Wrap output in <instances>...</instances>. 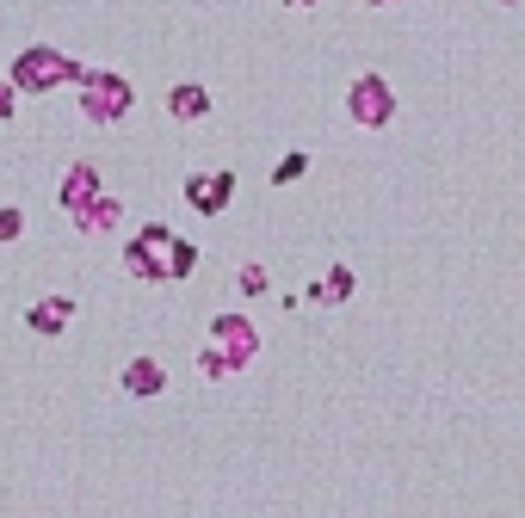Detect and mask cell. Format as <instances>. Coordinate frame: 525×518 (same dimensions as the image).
<instances>
[{"mask_svg": "<svg viewBox=\"0 0 525 518\" xmlns=\"http://www.w3.org/2000/svg\"><path fill=\"white\" fill-rule=\"evenodd\" d=\"M75 315H81V303L68 290H50V296H38V303L25 309V333L31 340H62L68 327H75Z\"/></svg>", "mask_w": 525, "mask_h": 518, "instance_id": "obj_8", "label": "cell"}, {"mask_svg": "<svg viewBox=\"0 0 525 518\" xmlns=\"http://www.w3.org/2000/svg\"><path fill=\"white\" fill-rule=\"evenodd\" d=\"M99 198H105V173H99V161H68V173L56 179V210H62L68 222H81Z\"/></svg>", "mask_w": 525, "mask_h": 518, "instance_id": "obj_7", "label": "cell"}, {"mask_svg": "<svg viewBox=\"0 0 525 518\" xmlns=\"http://www.w3.org/2000/svg\"><path fill=\"white\" fill-rule=\"evenodd\" d=\"M13 241H25V210L0 204V247H13Z\"/></svg>", "mask_w": 525, "mask_h": 518, "instance_id": "obj_16", "label": "cell"}, {"mask_svg": "<svg viewBox=\"0 0 525 518\" xmlns=\"http://www.w3.org/2000/svg\"><path fill=\"white\" fill-rule=\"evenodd\" d=\"M173 247H180V235H173L167 222H143V229L124 241V272L136 284H173Z\"/></svg>", "mask_w": 525, "mask_h": 518, "instance_id": "obj_3", "label": "cell"}, {"mask_svg": "<svg viewBox=\"0 0 525 518\" xmlns=\"http://www.w3.org/2000/svg\"><path fill=\"white\" fill-rule=\"evenodd\" d=\"M210 346H217L229 364H235V377L260 358V327L241 315V309H223V315H210Z\"/></svg>", "mask_w": 525, "mask_h": 518, "instance_id": "obj_6", "label": "cell"}, {"mask_svg": "<svg viewBox=\"0 0 525 518\" xmlns=\"http://www.w3.org/2000/svg\"><path fill=\"white\" fill-rule=\"evenodd\" d=\"M495 7H519V0H495Z\"/></svg>", "mask_w": 525, "mask_h": 518, "instance_id": "obj_20", "label": "cell"}, {"mask_svg": "<svg viewBox=\"0 0 525 518\" xmlns=\"http://www.w3.org/2000/svg\"><path fill=\"white\" fill-rule=\"evenodd\" d=\"M161 105H167V118H173V124H204L210 111H217V93H210L204 81H173Z\"/></svg>", "mask_w": 525, "mask_h": 518, "instance_id": "obj_9", "label": "cell"}, {"mask_svg": "<svg viewBox=\"0 0 525 518\" xmlns=\"http://www.w3.org/2000/svg\"><path fill=\"white\" fill-rule=\"evenodd\" d=\"M235 192H241L235 167H204V173H186V179H180V198H186V210H198V216H223V210L235 204Z\"/></svg>", "mask_w": 525, "mask_h": 518, "instance_id": "obj_5", "label": "cell"}, {"mask_svg": "<svg viewBox=\"0 0 525 518\" xmlns=\"http://www.w3.org/2000/svg\"><path fill=\"white\" fill-rule=\"evenodd\" d=\"M285 13H309V7H322V0H278Z\"/></svg>", "mask_w": 525, "mask_h": 518, "instance_id": "obj_18", "label": "cell"}, {"mask_svg": "<svg viewBox=\"0 0 525 518\" xmlns=\"http://www.w3.org/2000/svg\"><path fill=\"white\" fill-rule=\"evenodd\" d=\"M396 111H402V99H396V87H390V74L365 68V74L346 81V118H353L359 130H390Z\"/></svg>", "mask_w": 525, "mask_h": 518, "instance_id": "obj_4", "label": "cell"}, {"mask_svg": "<svg viewBox=\"0 0 525 518\" xmlns=\"http://www.w3.org/2000/svg\"><path fill=\"white\" fill-rule=\"evenodd\" d=\"M7 81L19 87V99H44L56 87H81L87 81V62H75L56 44H25L13 62H7Z\"/></svg>", "mask_w": 525, "mask_h": 518, "instance_id": "obj_1", "label": "cell"}, {"mask_svg": "<svg viewBox=\"0 0 525 518\" xmlns=\"http://www.w3.org/2000/svg\"><path fill=\"white\" fill-rule=\"evenodd\" d=\"M198 377H210V383H223V377H235V364L217 352V346H210L204 340V352H198Z\"/></svg>", "mask_w": 525, "mask_h": 518, "instance_id": "obj_15", "label": "cell"}, {"mask_svg": "<svg viewBox=\"0 0 525 518\" xmlns=\"http://www.w3.org/2000/svg\"><path fill=\"white\" fill-rule=\"evenodd\" d=\"M118 389H124L130 401H161V395H167V364L149 358V352H143V358H130V364L118 370Z\"/></svg>", "mask_w": 525, "mask_h": 518, "instance_id": "obj_10", "label": "cell"}, {"mask_svg": "<svg viewBox=\"0 0 525 518\" xmlns=\"http://www.w3.org/2000/svg\"><path fill=\"white\" fill-rule=\"evenodd\" d=\"M75 93H81V118L99 124V130L124 124L130 111H136V81H130V74H118V68H87V81H81Z\"/></svg>", "mask_w": 525, "mask_h": 518, "instance_id": "obj_2", "label": "cell"}, {"mask_svg": "<svg viewBox=\"0 0 525 518\" xmlns=\"http://www.w3.org/2000/svg\"><path fill=\"white\" fill-rule=\"evenodd\" d=\"M235 290H241V296H266V290H272V272L260 266V259H248V266L235 272Z\"/></svg>", "mask_w": 525, "mask_h": 518, "instance_id": "obj_13", "label": "cell"}, {"mask_svg": "<svg viewBox=\"0 0 525 518\" xmlns=\"http://www.w3.org/2000/svg\"><path fill=\"white\" fill-rule=\"evenodd\" d=\"M365 7H402V0H365Z\"/></svg>", "mask_w": 525, "mask_h": 518, "instance_id": "obj_19", "label": "cell"}, {"mask_svg": "<svg viewBox=\"0 0 525 518\" xmlns=\"http://www.w3.org/2000/svg\"><path fill=\"white\" fill-rule=\"evenodd\" d=\"M353 290H359L353 266H346V259H334L328 278H315V284L303 290V303H315V309H340V303H353Z\"/></svg>", "mask_w": 525, "mask_h": 518, "instance_id": "obj_11", "label": "cell"}, {"mask_svg": "<svg viewBox=\"0 0 525 518\" xmlns=\"http://www.w3.org/2000/svg\"><path fill=\"white\" fill-rule=\"evenodd\" d=\"M309 173V155L303 148H291V155H278V167H272V185H297Z\"/></svg>", "mask_w": 525, "mask_h": 518, "instance_id": "obj_14", "label": "cell"}, {"mask_svg": "<svg viewBox=\"0 0 525 518\" xmlns=\"http://www.w3.org/2000/svg\"><path fill=\"white\" fill-rule=\"evenodd\" d=\"M192 272H198V241L180 235V247H173V284H186Z\"/></svg>", "mask_w": 525, "mask_h": 518, "instance_id": "obj_17", "label": "cell"}, {"mask_svg": "<svg viewBox=\"0 0 525 518\" xmlns=\"http://www.w3.org/2000/svg\"><path fill=\"white\" fill-rule=\"evenodd\" d=\"M68 229H75V235H87V241H99V235H118L124 229V198H112V192H105L81 222H68Z\"/></svg>", "mask_w": 525, "mask_h": 518, "instance_id": "obj_12", "label": "cell"}]
</instances>
